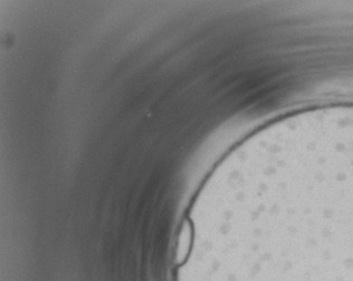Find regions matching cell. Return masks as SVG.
Returning a JSON list of instances; mask_svg holds the SVG:
<instances>
[{
	"label": "cell",
	"mask_w": 353,
	"mask_h": 281,
	"mask_svg": "<svg viewBox=\"0 0 353 281\" xmlns=\"http://www.w3.org/2000/svg\"><path fill=\"white\" fill-rule=\"evenodd\" d=\"M194 222L190 219H185L180 229L179 237L176 242V264L178 266H183L185 261L188 260L189 256L194 248Z\"/></svg>",
	"instance_id": "cell-1"
}]
</instances>
